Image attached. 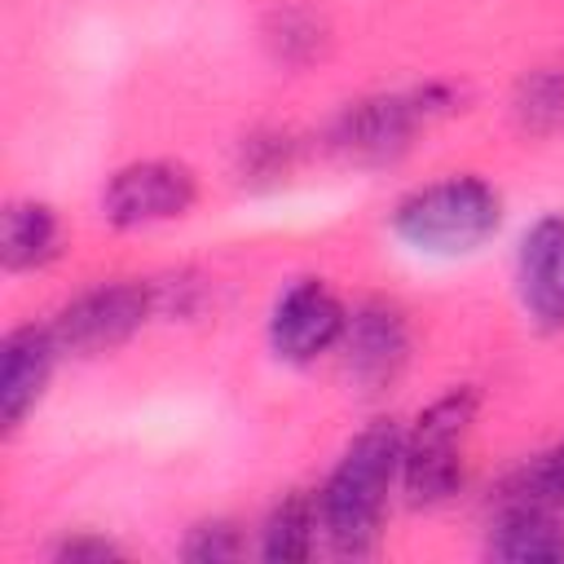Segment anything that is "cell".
Segmentation results:
<instances>
[{"label":"cell","instance_id":"obj_9","mask_svg":"<svg viewBox=\"0 0 564 564\" xmlns=\"http://www.w3.org/2000/svg\"><path fill=\"white\" fill-rule=\"evenodd\" d=\"M516 300L542 335L564 330V212L538 216L516 242Z\"/></svg>","mask_w":564,"mask_h":564},{"label":"cell","instance_id":"obj_7","mask_svg":"<svg viewBox=\"0 0 564 564\" xmlns=\"http://www.w3.org/2000/svg\"><path fill=\"white\" fill-rule=\"evenodd\" d=\"M344 326H348V304L335 295L326 278L304 273L273 295L264 339L282 366H313L317 357L339 348Z\"/></svg>","mask_w":564,"mask_h":564},{"label":"cell","instance_id":"obj_11","mask_svg":"<svg viewBox=\"0 0 564 564\" xmlns=\"http://www.w3.org/2000/svg\"><path fill=\"white\" fill-rule=\"evenodd\" d=\"M485 555L502 564H564V516L533 498H494Z\"/></svg>","mask_w":564,"mask_h":564},{"label":"cell","instance_id":"obj_3","mask_svg":"<svg viewBox=\"0 0 564 564\" xmlns=\"http://www.w3.org/2000/svg\"><path fill=\"white\" fill-rule=\"evenodd\" d=\"M463 110V88L449 79H427L414 88H392V93H370L348 101L330 119V150L357 167H388L410 154L414 137L427 132L436 119H449Z\"/></svg>","mask_w":564,"mask_h":564},{"label":"cell","instance_id":"obj_5","mask_svg":"<svg viewBox=\"0 0 564 564\" xmlns=\"http://www.w3.org/2000/svg\"><path fill=\"white\" fill-rule=\"evenodd\" d=\"M150 317H159L154 278H110L75 291L48 317V326L62 344V357H106L137 339Z\"/></svg>","mask_w":564,"mask_h":564},{"label":"cell","instance_id":"obj_15","mask_svg":"<svg viewBox=\"0 0 564 564\" xmlns=\"http://www.w3.org/2000/svg\"><path fill=\"white\" fill-rule=\"evenodd\" d=\"M326 44H330V31H326L322 13L308 9V4L286 0V4H278V9L264 18V48H269V57H273L278 66L300 70V66L317 62V57L326 53Z\"/></svg>","mask_w":564,"mask_h":564},{"label":"cell","instance_id":"obj_16","mask_svg":"<svg viewBox=\"0 0 564 564\" xmlns=\"http://www.w3.org/2000/svg\"><path fill=\"white\" fill-rule=\"evenodd\" d=\"M498 494H507V498H533V502H546L551 511L564 516V441L551 445V449H542V454H533V458H524L498 485Z\"/></svg>","mask_w":564,"mask_h":564},{"label":"cell","instance_id":"obj_10","mask_svg":"<svg viewBox=\"0 0 564 564\" xmlns=\"http://www.w3.org/2000/svg\"><path fill=\"white\" fill-rule=\"evenodd\" d=\"M57 361H62V344L53 339L48 322L44 326L22 322V326L4 330V339H0V423H4L9 436L44 401Z\"/></svg>","mask_w":564,"mask_h":564},{"label":"cell","instance_id":"obj_17","mask_svg":"<svg viewBox=\"0 0 564 564\" xmlns=\"http://www.w3.org/2000/svg\"><path fill=\"white\" fill-rule=\"evenodd\" d=\"M291 163H295V137L282 128H260V132L242 137V145H238V172L251 185L286 176Z\"/></svg>","mask_w":564,"mask_h":564},{"label":"cell","instance_id":"obj_12","mask_svg":"<svg viewBox=\"0 0 564 564\" xmlns=\"http://www.w3.org/2000/svg\"><path fill=\"white\" fill-rule=\"evenodd\" d=\"M66 229L53 203L44 198H13L4 207V225H0V264L4 273H35L48 269L62 256Z\"/></svg>","mask_w":564,"mask_h":564},{"label":"cell","instance_id":"obj_1","mask_svg":"<svg viewBox=\"0 0 564 564\" xmlns=\"http://www.w3.org/2000/svg\"><path fill=\"white\" fill-rule=\"evenodd\" d=\"M401 436L392 419H370L335 458L317 489L322 538L335 555L366 560L383 542V520L392 489H401Z\"/></svg>","mask_w":564,"mask_h":564},{"label":"cell","instance_id":"obj_6","mask_svg":"<svg viewBox=\"0 0 564 564\" xmlns=\"http://www.w3.org/2000/svg\"><path fill=\"white\" fill-rule=\"evenodd\" d=\"M198 203V172L181 159H132L115 167L101 185L97 212L110 229L137 234L154 225L185 220Z\"/></svg>","mask_w":564,"mask_h":564},{"label":"cell","instance_id":"obj_19","mask_svg":"<svg viewBox=\"0 0 564 564\" xmlns=\"http://www.w3.org/2000/svg\"><path fill=\"white\" fill-rule=\"evenodd\" d=\"M207 304V278L194 269H176L167 278H154V308L159 317H198Z\"/></svg>","mask_w":564,"mask_h":564},{"label":"cell","instance_id":"obj_20","mask_svg":"<svg viewBox=\"0 0 564 564\" xmlns=\"http://www.w3.org/2000/svg\"><path fill=\"white\" fill-rule=\"evenodd\" d=\"M48 555H53L57 564H106V560H128V551H123L115 538L93 533V529H75V533H66V538H57Z\"/></svg>","mask_w":564,"mask_h":564},{"label":"cell","instance_id":"obj_18","mask_svg":"<svg viewBox=\"0 0 564 564\" xmlns=\"http://www.w3.org/2000/svg\"><path fill=\"white\" fill-rule=\"evenodd\" d=\"M242 551H247V538H242L238 520H229V516L189 524V533L181 542V560H189V564H229Z\"/></svg>","mask_w":564,"mask_h":564},{"label":"cell","instance_id":"obj_4","mask_svg":"<svg viewBox=\"0 0 564 564\" xmlns=\"http://www.w3.org/2000/svg\"><path fill=\"white\" fill-rule=\"evenodd\" d=\"M480 414L476 383H449L401 436V494L410 507H445L467 485V436Z\"/></svg>","mask_w":564,"mask_h":564},{"label":"cell","instance_id":"obj_14","mask_svg":"<svg viewBox=\"0 0 564 564\" xmlns=\"http://www.w3.org/2000/svg\"><path fill=\"white\" fill-rule=\"evenodd\" d=\"M511 123L524 137H555L564 132V66H529L511 88Z\"/></svg>","mask_w":564,"mask_h":564},{"label":"cell","instance_id":"obj_2","mask_svg":"<svg viewBox=\"0 0 564 564\" xmlns=\"http://www.w3.org/2000/svg\"><path fill=\"white\" fill-rule=\"evenodd\" d=\"M502 216H507V203L489 176L445 172L436 181L405 189L392 203L388 225L410 251L458 260V256L480 251L489 238H498Z\"/></svg>","mask_w":564,"mask_h":564},{"label":"cell","instance_id":"obj_8","mask_svg":"<svg viewBox=\"0 0 564 564\" xmlns=\"http://www.w3.org/2000/svg\"><path fill=\"white\" fill-rule=\"evenodd\" d=\"M335 352L344 361V375L366 397L388 392L414 357V330H410L405 308L397 300H383V295H370V300L352 304L344 339H339Z\"/></svg>","mask_w":564,"mask_h":564},{"label":"cell","instance_id":"obj_13","mask_svg":"<svg viewBox=\"0 0 564 564\" xmlns=\"http://www.w3.org/2000/svg\"><path fill=\"white\" fill-rule=\"evenodd\" d=\"M317 542H322L317 489H291L269 507V516L260 524L256 555L264 564H304L317 555Z\"/></svg>","mask_w":564,"mask_h":564}]
</instances>
